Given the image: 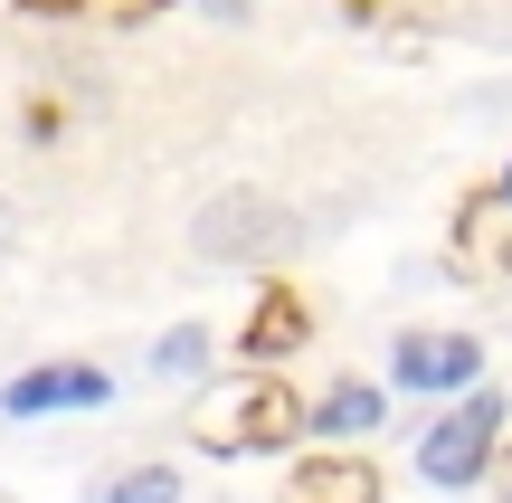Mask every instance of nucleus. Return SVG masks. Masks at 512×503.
Masks as SVG:
<instances>
[{
    "label": "nucleus",
    "mask_w": 512,
    "mask_h": 503,
    "mask_svg": "<svg viewBox=\"0 0 512 503\" xmlns=\"http://www.w3.org/2000/svg\"><path fill=\"white\" fill-rule=\"evenodd\" d=\"M313 428H323V437H370V428H380V390L342 380V390H332L323 409H313Z\"/></svg>",
    "instance_id": "6e6552de"
},
{
    "label": "nucleus",
    "mask_w": 512,
    "mask_h": 503,
    "mask_svg": "<svg viewBox=\"0 0 512 503\" xmlns=\"http://www.w3.org/2000/svg\"><path fill=\"white\" fill-rule=\"evenodd\" d=\"M285 503H380V466L370 456H304L285 475Z\"/></svg>",
    "instance_id": "423d86ee"
},
{
    "label": "nucleus",
    "mask_w": 512,
    "mask_h": 503,
    "mask_svg": "<svg viewBox=\"0 0 512 503\" xmlns=\"http://www.w3.org/2000/svg\"><path fill=\"white\" fill-rule=\"evenodd\" d=\"M294 428H304V409H294V390H285L275 371H247L238 390L200 418V437H209L219 456H266V447H285Z\"/></svg>",
    "instance_id": "f03ea898"
},
{
    "label": "nucleus",
    "mask_w": 512,
    "mask_h": 503,
    "mask_svg": "<svg viewBox=\"0 0 512 503\" xmlns=\"http://www.w3.org/2000/svg\"><path fill=\"white\" fill-rule=\"evenodd\" d=\"M95 399H114L105 371H86V361H48V371L10 380V390H0V409H10V418H48V409H95Z\"/></svg>",
    "instance_id": "39448f33"
},
{
    "label": "nucleus",
    "mask_w": 512,
    "mask_h": 503,
    "mask_svg": "<svg viewBox=\"0 0 512 503\" xmlns=\"http://www.w3.org/2000/svg\"><path fill=\"white\" fill-rule=\"evenodd\" d=\"M200 361H209V323H181V333H162L152 371H162V380H200Z\"/></svg>",
    "instance_id": "1a4fd4ad"
},
{
    "label": "nucleus",
    "mask_w": 512,
    "mask_h": 503,
    "mask_svg": "<svg viewBox=\"0 0 512 503\" xmlns=\"http://www.w3.org/2000/svg\"><path fill=\"white\" fill-rule=\"evenodd\" d=\"M95 503H181V475L171 466H133V475H114Z\"/></svg>",
    "instance_id": "9d476101"
},
{
    "label": "nucleus",
    "mask_w": 512,
    "mask_h": 503,
    "mask_svg": "<svg viewBox=\"0 0 512 503\" xmlns=\"http://www.w3.org/2000/svg\"><path fill=\"white\" fill-rule=\"evenodd\" d=\"M29 10H76V0H29Z\"/></svg>",
    "instance_id": "9b49d317"
},
{
    "label": "nucleus",
    "mask_w": 512,
    "mask_h": 503,
    "mask_svg": "<svg viewBox=\"0 0 512 503\" xmlns=\"http://www.w3.org/2000/svg\"><path fill=\"white\" fill-rule=\"evenodd\" d=\"M494 437H503V390H465L456 409L418 437V475H427V485H446V494L475 485V475L494 466Z\"/></svg>",
    "instance_id": "f257e3e1"
},
{
    "label": "nucleus",
    "mask_w": 512,
    "mask_h": 503,
    "mask_svg": "<svg viewBox=\"0 0 512 503\" xmlns=\"http://www.w3.org/2000/svg\"><path fill=\"white\" fill-rule=\"evenodd\" d=\"M0 247H10V209H0Z\"/></svg>",
    "instance_id": "f8f14e48"
},
{
    "label": "nucleus",
    "mask_w": 512,
    "mask_h": 503,
    "mask_svg": "<svg viewBox=\"0 0 512 503\" xmlns=\"http://www.w3.org/2000/svg\"><path fill=\"white\" fill-rule=\"evenodd\" d=\"M294 342H304V304H294V295H266V304H256V323H247V352L275 361V352H294Z\"/></svg>",
    "instance_id": "0eeeda50"
},
{
    "label": "nucleus",
    "mask_w": 512,
    "mask_h": 503,
    "mask_svg": "<svg viewBox=\"0 0 512 503\" xmlns=\"http://www.w3.org/2000/svg\"><path fill=\"white\" fill-rule=\"evenodd\" d=\"M399 390H475L484 342L475 333H399Z\"/></svg>",
    "instance_id": "20e7f679"
},
{
    "label": "nucleus",
    "mask_w": 512,
    "mask_h": 503,
    "mask_svg": "<svg viewBox=\"0 0 512 503\" xmlns=\"http://www.w3.org/2000/svg\"><path fill=\"white\" fill-rule=\"evenodd\" d=\"M285 238H294V219L266 200V190H219V200L200 209V228H190V247H200L209 266H256Z\"/></svg>",
    "instance_id": "7ed1b4c3"
},
{
    "label": "nucleus",
    "mask_w": 512,
    "mask_h": 503,
    "mask_svg": "<svg viewBox=\"0 0 512 503\" xmlns=\"http://www.w3.org/2000/svg\"><path fill=\"white\" fill-rule=\"evenodd\" d=\"M503 209H512V171H503Z\"/></svg>",
    "instance_id": "ddd939ff"
}]
</instances>
